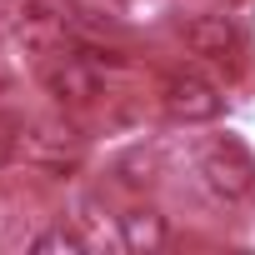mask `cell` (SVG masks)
I'll list each match as a JSON object with an SVG mask.
<instances>
[{
	"instance_id": "7a4b0ae2",
	"label": "cell",
	"mask_w": 255,
	"mask_h": 255,
	"mask_svg": "<svg viewBox=\"0 0 255 255\" xmlns=\"http://www.w3.org/2000/svg\"><path fill=\"white\" fill-rule=\"evenodd\" d=\"M160 100H165V110H170L180 125H205V120H215V115L225 110V95H220L205 75H170V80L160 85Z\"/></svg>"
},
{
	"instance_id": "3957f363",
	"label": "cell",
	"mask_w": 255,
	"mask_h": 255,
	"mask_svg": "<svg viewBox=\"0 0 255 255\" xmlns=\"http://www.w3.org/2000/svg\"><path fill=\"white\" fill-rule=\"evenodd\" d=\"M45 90H50L55 100L90 105V100H95V90H100V80H95V70H90V60H85V55H60V60H50V65H45Z\"/></svg>"
},
{
	"instance_id": "8992f818",
	"label": "cell",
	"mask_w": 255,
	"mask_h": 255,
	"mask_svg": "<svg viewBox=\"0 0 255 255\" xmlns=\"http://www.w3.org/2000/svg\"><path fill=\"white\" fill-rule=\"evenodd\" d=\"M90 240L80 235V230H70V225H50V230H40L35 240H30V255H80Z\"/></svg>"
},
{
	"instance_id": "6da1fadb",
	"label": "cell",
	"mask_w": 255,
	"mask_h": 255,
	"mask_svg": "<svg viewBox=\"0 0 255 255\" xmlns=\"http://www.w3.org/2000/svg\"><path fill=\"white\" fill-rule=\"evenodd\" d=\"M195 170H200V185H205L215 200H225V205H245V200L255 195V160H250V150H245L240 140H215V145H205L200 160H195Z\"/></svg>"
},
{
	"instance_id": "5b68a950",
	"label": "cell",
	"mask_w": 255,
	"mask_h": 255,
	"mask_svg": "<svg viewBox=\"0 0 255 255\" xmlns=\"http://www.w3.org/2000/svg\"><path fill=\"white\" fill-rule=\"evenodd\" d=\"M170 240V230H165V215L160 210H150V205H130L120 215V245L125 250H140V255H150V250H160Z\"/></svg>"
},
{
	"instance_id": "277c9868",
	"label": "cell",
	"mask_w": 255,
	"mask_h": 255,
	"mask_svg": "<svg viewBox=\"0 0 255 255\" xmlns=\"http://www.w3.org/2000/svg\"><path fill=\"white\" fill-rule=\"evenodd\" d=\"M180 35H185V45H190L195 55H205V60H225V55H235V45H240V30L230 25V15H195V20L180 25Z\"/></svg>"
}]
</instances>
